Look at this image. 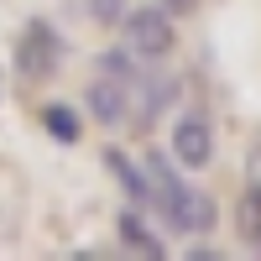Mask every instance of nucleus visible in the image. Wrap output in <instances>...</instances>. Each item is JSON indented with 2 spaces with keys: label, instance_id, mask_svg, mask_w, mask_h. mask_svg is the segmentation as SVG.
I'll return each mask as SVG.
<instances>
[{
  "label": "nucleus",
  "instance_id": "8",
  "mask_svg": "<svg viewBox=\"0 0 261 261\" xmlns=\"http://www.w3.org/2000/svg\"><path fill=\"white\" fill-rule=\"evenodd\" d=\"M115 235L125 241V251H136V256H151V261H162V241H157V230H146L141 225V209H120L115 214Z\"/></svg>",
  "mask_w": 261,
  "mask_h": 261
},
{
  "label": "nucleus",
  "instance_id": "5",
  "mask_svg": "<svg viewBox=\"0 0 261 261\" xmlns=\"http://www.w3.org/2000/svg\"><path fill=\"white\" fill-rule=\"evenodd\" d=\"M172 105H178V79L172 73H141L136 89H130V130H146L157 115H167Z\"/></svg>",
  "mask_w": 261,
  "mask_h": 261
},
{
  "label": "nucleus",
  "instance_id": "7",
  "mask_svg": "<svg viewBox=\"0 0 261 261\" xmlns=\"http://www.w3.org/2000/svg\"><path fill=\"white\" fill-rule=\"evenodd\" d=\"M105 167H110V178L125 188V204H130V209H151V183H146V172L130 162L125 151L110 146V151H105Z\"/></svg>",
  "mask_w": 261,
  "mask_h": 261
},
{
  "label": "nucleus",
  "instance_id": "9",
  "mask_svg": "<svg viewBox=\"0 0 261 261\" xmlns=\"http://www.w3.org/2000/svg\"><path fill=\"white\" fill-rule=\"evenodd\" d=\"M37 120H42V130H47L53 141H63V146H79V141H84V120H79L73 105H42Z\"/></svg>",
  "mask_w": 261,
  "mask_h": 261
},
{
  "label": "nucleus",
  "instance_id": "12",
  "mask_svg": "<svg viewBox=\"0 0 261 261\" xmlns=\"http://www.w3.org/2000/svg\"><path fill=\"white\" fill-rule=\"evenodd\" d=\"M162 11H167V16H178V11H193V0H162Z\"/></svg>",
  "mask_w": 261,
  "mask_h": 261
},
{
  "label": "nucleus",
  "instance_id": "4",
  "mask_svg": "<svg viewBox=\"0 0 261 261\" xmlns=\"http://www.w3.org/2000/svg\"><path fill=\"white\" fill-rule=\"evenodd\" d=\"M172 162L183 172H204L214 162V120L204 110H183L172 125Z\"/></svg>",
  "mask_w": 261,
  "mask_h": 261
},
{
  "label": "nucleus",
  "instance_id": "3",
  "mask_svg": "<svg viewBox=\"0 0 261 261\" xmlns=\"http://www.w3.org/2000/svg\"><path fill=\"white\" fill-rule=\"evenodd\" d=\"M120 37H125V53L136 58V63H157V58L172 53V42H178V37H172V16L162 6H136V11L125 6Z\"/></svg>",
  "mask_w": 261,
  "mask_h": 261
},
{
  "label": "nucleus",
  "instance_id": "11",
  "mask_svg": "<svg viewBox=\"0 0 261 261\" xmlns=\"http://www.w3.org/2000/svg\"><path fill=\"white\" fill-rule=\"evenodd\" d=\"M125 6H130V0H89V11H94V21H105V27H115V21L125 16Z\"/></svg>",
  "mask_w": 261,
  "mask_h": 261
},
{
  "label": "nucleus",
  "instance_id": "2",
  "mask_svg": "<svg viewBox=\"0 0 261 261\" xmlns=\"http://www.w3.org/2000/svg\"><path fill=\"white\" fill-rule=\"evenodd\" d=\"M58 68H63V37L47 16H32L16 37V73L27 84H47Z\"/></svg>",
  "mask_w": 261,
  "mask_h": 261
},
{
  "label": "nucleus",
  "instance_id": "10",
  "mask_svg": "<svg viewBox=\"0 0 261 261\" xmlns=\"http://www.w3.org/2000/svg\"><path fill=\"white\" fill-rule=\"evenodd\" d=\"M235 225H241V241L261 256V183H251L241 193V214H235Z\"/></svg>",
  "mask_w": 261,
  "mask_h": 261
},
{
  "label": "nucleus",
  "instance_id": "1",
  "mask_svg": "<svg viewBox=\"0 0 261 261\" xmlns=\"http://www.w3.org/2000/svg\"><path fill=\"white\" fill-rule=\"evenodd\" d=\"M141 172H146V183H151V214H162L178 235H209L214 225H220L214 199H209V193H199V188H188L172 157L151 151Z\"/></svg>",
  "mask_w": 261,
  "mask_h": 261
},
{
  "label": "nucleus",
  "instance_id": "6",
  "mask_svg": "<svg viewBox=\"0 0 261 261\" xmlns=\"http://www.w3.org/2000/svg\"><path fill=\"white\" fill-rule=\"evenodd\" d=\"M130 89H136L130 79L99 73V79L89 84V94H84V105H89V115H94L99 125H125V120H130Z\"/></svg>",
  "mask_w": 261,
  "mask_h": 261
}]
</instances>
